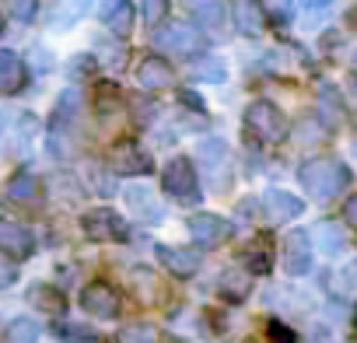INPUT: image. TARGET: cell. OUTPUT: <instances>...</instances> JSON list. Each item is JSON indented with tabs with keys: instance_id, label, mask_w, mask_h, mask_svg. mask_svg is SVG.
I'll return each mask as SVG.
<instances>
[{
	"instance_id": "1",
	"label": "cell",
	"mask_w": 357,
	"mask_h": 343,
	"mask_svg": "<svg viewBox=\"0 0 357 343\" xmlns=\"http://www.w3.org/2000/svg\"><path fill=\"white\" fill-rule=\"evenodd\" d=\"M298 179H301V190L312 200H333V197H340L350 186V172L336 158H312V161L301 165Z\"/></svg>"
},
{
	"instance_id": "2",
	"label": "cell",
	"mask_w": 357,
	"mask_h": 343,
	"mask_svg": "<svg viewBox=\"0 0 357 343\" xmlns=\"http://www.w3.org/2000/svg\"><path fill=\"white\" fill-rule=\"evenodd\" d=\"M161 190H165L172 200H178V204H200V200H204L197 168H193L190 158H172V161L161 168Z\"/></svg>"
},
{
	"instance_id": "3",
	"label": "cell",
	"mask_w": 357,
	"mask_h": 343,
	"mask_svg": "<svg viewBox=\"0 0 357 343\" xmlns=\"http://www.w3.org/2000/svg\"><path fill=\"white\" fill-rule=\"evenodd\" d=\"M245 130H249L259 144H280V140H287L291 123H287V116H284L273 102L259 98V102H252V105L245 109Z\"/></svg>"
},
{
	"instance_id": "4",
	"label": "cell",
	"mask_w": 357,
	"mask_h": 343,
	"mask_svg": "<svg viewBox=\"0 0 357 343\" xmlns=\"http://www.w3.org/2000/svg\"><path fill=\"white\" fill-rule=\"evenodd\" d=\"M154 43L165 49V53H172V56H200L204 49H207V39L197 32V29H190V25H183V22H172V25H165L161 32H154Z\"/></svg>"
},
{
	"instance_id": "5",
	"label": "cell",
	"mask_w": 357,
	"mask_h": 343,
	"mask_svg": "<svg viewBox=\"0 0 357 343\" xmlns=\"http://www.w3.org/2000/svg\"><path fill=\"white\" fill-rule=\"evenodd\" d=\"M81 228L91 242H126L130 238V224L112 211V207H95L81 218Z\"/></svg>"
},
{
	"instance_id": "6",
	"label": "cell",
	"mask_w": 357,
	"mask_h": 343,
	"mask_svg": "<svg viewBox=\"0 0 357 343\" xmlns=\"http://www.w3.org/2000/svg\"><path fill=\"white\" fill-rule=\"evenodd\" d=\"M109 165H112V172H119V176H147V172H154L151 154L133 140H119L109 151Z\"/></svg>"
},
{
	"instance_id": "7",
	"label": "cell",
	"mask_w": 357,
	"mask_h": 343,
	"mask_svg": "<svg viewBox=\"0 0 357 343\" xmlns=\"http://www.w3.org/2000/svg\"><path fill=\"white\" fill-rule=\"evenodd\" d=\"M0 252L11 256V259H29L36 252V238L22 221L11 218H0Z\"/></svg>"
},
{
	"instance_id": "8",
	"label": "cell",
	"mask_w": 357,
	"mask_h": 343,
	"mask_svg": "<svg viewBox=\"0 0 357 343\" xmlns=\"http://www.w3.org/2000/svg\"><path fill=\"white\" fill-rule=\"evenodd\" d=\"M81 308L98 315V319H116L119 315V294L105 280H95V284H88L81 291Z\"/></svg>"
},
{
	"instance_id": "9",
	"label": "cell",
	"mask_w": 357,
	"mask_h": 343,
	"mask_svg": "<svg viewBox=\"0 0 357 343\" xmlns=\"http://www.w3.org/2000/svg\"><path fill=\"white\" fill-rule=\"evenodd\" d=\"M186 228H190V235H193L204 249H214V245L228 242V235H231V224H228L225 218H218V214H193V218L186 221Z\"/></svg>"
},
{
	"instance_id": "10",
	"label": "cell",
	"mask_w": 357,
	"mask_h": 343,
	"mask_svg": "<svg viewBox=\"0 0 357 343\" xmlns=\"http://www.w3.org/2000/svg\"><path fill=\"white\" fill-rule=\"evenodd\" d=\"M284 270L291 277H301L312 270V235L308 231H291L284 238Z\"/></svg>"
},
{
	"instance_id": "11",
	"label": "cell",
	"mask_w": 357,
	"mask_h": 343,
	"mask_svg": "<svg viewBox=\"0 0 357 343\" xmlns=\"http://www.w3.org/2000/svg\"><path fill=\"white\" fill-rule=\"evenodd\" d=\"M4 197L15 200V204H22V207H39L43 183L32 176V172H15V176L8 179V186H4Z\"/></svg>"
},
{
	"instance_id": "12",
	"label": "cell",
	"mask_w": 357,
	"mask_h": 343,
	"mask_svg": "<svg viewBox=\"0 0 357 343\" xmlns=\"http://www.w3.org/2000/svg\"><path fill=\"white\" fill-rule=\"evenodd\" d=\"M242 259H245V270H249V273L266 277V273L273 270V238H270L266 231H263V235H256V238L245 245Z\"/></svg>"
},
{
	"instance_id": "13",
	"label": "cell",
	"mask_w": 357,
	"mask_h": 343,
	"mask_svg": "<svg viewBox=\"0 0 357 343\" xmlns=\"http://www.w3.org/2000/svg\"><path fill=\"white\" fill-rule=\"evenodd\" d=\"M102 22H105V29H109L116 39L133 36V4H130V0H105Z\"/></svg>"
},
{
	"instance_id": "14",
	"label": "cell",
	"mask_w": 357,
	"mask_h": 343,
	"mask_svg": "<svg viewBox=\"0 0 357 343\" xmlns=\"http://www.w3.org/2000/svg\"><path fill=\"white\" fill-rule=\"evenodd\" d=\"M137 81H140V88H147V91H161V88H168V84L175 81V74H172L168 60H161V56H144L140 67H137Z\"/></svg>"
},
{
	"instance_id": "15",
	"label": "cell",
	"mask_w": 357,
	"mask_h": 343,
	"mask_svg": "<svg viewBox=\"0 0 357 343\" xmlns=\"http://www.w3.org/2000/svg\"><path fill=\"white\" fill-rule=\"evenodd\" d=\"M158 259L175 273V277H190L200 266V252L197 249H183V245H158Z\"/></svg>"
},
{
	"instance_id": "16",
	"label": "cell",
	"mask_w": 357,
	"mask_h": 343,
	"mask_svg": "<svg viewBox=\"0 0 357 343\" xmlns=\"http://www.w3.org/2000/svg\"><path fill=\"white\" fill-rule=\"evenodd\" d=\"M263 207H266V218L270 221H294L301 214V197H294L287 190H270L263 197Z\"/></svg>"
},
{
	"instance_id": "17",
	"label": "cell",
	"mask_w": 357,
	"mask_h": 343,
	"mask_svg": "<svg viewBox=\"0 0 357 343\" xmlns=\"http://www.w3.org/2000/svg\"><path fill=\"white\" fill-rule=\"evenodd\" d=\"M231 15H235V25H238L245 36H259L263 25H266V18H263V11H259L256 0H231Z\"/></svg>"
},
{
	"instance_id": "18",
	"label": "cell",
	"mask_w": 357,
	"mask_h": 343,
	"mask_svg": "<svg viewBox=\"0 0 357 343\" xmlns=\"http://www.w3.org/2000/svg\"><path fill=\"white\" fill-rule=\"evenodd\" d=\"M25 84V67L11 49H0V95H11Z\"/></svg>"
},
{
	"instance_id": "19",
	"label": "cell",
	"mask_w": 357,
	"mask_h": 343,
	"mask_svg": "<svg viewBox=\"0 0 357 343\" xmlns=\"http://www.w3.org/2000/svg\"><path fill=\"white\" fill-rule=\"evenodd\" d=\"M183 8L207 29H221L225 25V0H183Z\"/></svg>"
},
{
	"instance_id": "20",
	"label": "cell",
	"mask_w": 357,
	"mask_h": 343,
	"mask_svg": "<svg viewBox=\"0 0 357 343\" xmlns=\"http://www.w3.org/2000/svg\"><path fill=\"white\" fill-rule=\"evenodd\" d=\"M88 8H91V0H56L53 11H50V25L53 29H70Z\"/></svg>"
},
{
	"instance_id": "21",
	"label": "cell",
	"mask_w": 357,
	"mask_h": 343,
	"mask_svg": "<svg viewBox=\"0 0 357 343\" xmlns=\"http://www.w3.org/2000/svg\"><path fill=\"white\" fill-rule=\"evenodd\" d=\"M126 204H130L133 218H140V221H158L161 218V207L151 200V190H144V186L126 190Z\"/></svg>"
},
{
	"instance_id": "22",
	"label": "cell",
	"mask_w": 357,
	"mask_h": 343,
	"mask_svg": "<svg viewBox=\"0 0 357 343\" xmlns=\"http://www.w3.org/2000/svg\"><path fill=\"white\" fill-rule=\"evenodd\" d=\"M130 287H133V294H137V301H144V305H151V301H158V291H161V280L147 270V266H137L133 270V277H130Z\"/></svg>"
},
{
	"instance_id": "23",
	"label": "cell",
	"mask_w": 357,
	"mask_h": 343,
	"mask_svg": "<svg viewBox=\"0 0 357 343\" xmlns=\"http://www.w3.org/2000/svg\"><path fill=\"white\" fill-rule=\"evenodd\" d=\"M315 238H319L322 252H329V256H340V252L347 249V231H343L340 224H333V221H322V224L315 228Z\"/></svg>"
},
{
	"instance_id": "24",
	"label": "cell",
	"mask_w": 357,
	"mask_h": 343,
	"mask_svg": "<svg viewBox=\"0 0 357 343\" xmlns=\"http://www.w3.org/2000/svg\"><path fill=\"white\" fill-rule=\"evenodd\" d=\"M218 294L228 298V301H242V298L249 294V280H245V273H238V270H225L221 280H218Z\"/></svg>"
},
{
	"instance_id": "25",
	"label": "cell",
	"mask_w": 357,
	"mask_h": 343,
	"mask_svg": "<svg viewBox=\"0 0 357 343\" xmlns=\"http://www.w3.org/2000/svg\"><path fill=\"white\" fill-rule=\"evenodd\" d=\"M29 301H32L36 308L50 312V315H60V312H63V294H60V291H53L50 284L32 287V291H29Z\"/></svg>"
},
{
	"instance_id": "26",
	"label": "cell",
	"mask_w": 357,
	"mask_h": 343,
	"mask_svg": "<svg viewBox=\"0 0 357 343\" xmlns=\"http://www.w3.org/2000/svg\"><path fill=\"white\" fill-rule=\"evenodd\" d=\"M116 343H161V333L151 322H133L116 336Z\"/></svg>"
},
{
	"instance_id": "27",
	"label": "cell",
	"mask_w": 357,
	"mask_h": 343,
	"mask_svg": "<svg viewBox=\"0 0 357 343\" xmlns=\"http://www.w3.org/2000/svg\"><path fill=\"white\" fill-rule=\"evenodd\" d=\"M4 343H39V326L36 319H15L4 333Z\"/></svg>"
},
{
	"instance_id": "28",
	"label": "cell",
	"mask_w": 357,
	"mask_h": 343,
	"mask_svg": "<svg viewBox=\"0 0 357 343\" xmlns=\"http://www.w3.org/2000/svg\"><path fill=\"white\" fill-rule=\"evenodd\" d=\"M319 109H322V119H326L329 126H336V123L343 119V102H340L336 88H322V91H319Z\"/></svg>"
},
{
	"instance_id": "29",
	"label": "cell",
	"mask_w": 357,
	"mask_h": 343,
	"mask_svg": "<svg viewBox=\"0 0 357 343\" xmlns=\"http://www.w3.org/2000/svg\"><path fill=\"white\" fill-rule=\"evenodd\" d=\"M56 336H60L63 343H102L95 329L77 326V322H63V326H56Z\"/></svg>"
},
{
	"instance_id": "30",
	"label": "cell",
	"mask_w": 357,
	"mask_h": 343,
	"mask_svg": "<svg viewBox=\"0 0 357 343\" xmlns=\"http://www.w3.org/2000/svg\"><path fill=\"white\" fill-rule=\"evenodd\" d=\"M95 109H98L102 116H112V112L119 109V88H116V84H98V91H95Z\"/></svg>"
},
{
	"instance_id": "31",
	"label": "cell",
	"mask_w": 357,
	"mask_h": 343,
	"mask_svg": "<svg viewBox=\"0 0 357 343\" xmlns=\"http://www.w3.org/2000/svg\"><path fill=\"white\" fill-rule=\"evenodd\" d=\"M4 8L15 22H36V11H39V0H4Z\"/></svg>"
},
{
	"instance_id": "32",
	"label": "cell",
	"mask_w": 357,
	"mask_h": 343,
	"mask_svg": "<svg viewBox=\"0 0 357 343\" xmlns=\"http://www.w3.org/2000/svg\"><path fill=\"white\" fill-rule=\"evenodd\" d=\"M140 11H144V22L147 25H158L168 11V0H140Z\"/></svg>"
},
{
	"instance_id": "33",
	"label": "cell",
	"mask_w": 357,
	"mask_h": 343,
	"mask_svg": "<svg viewBox=\"0 0 357 343\" xmlns=\"http://www.w3.org/2000/svg\"><path fill=\"white\" fill-rule=\"evenodd\" d=\"M15 280H18V263H15L11 256L0 252V291H8Z\"/></svg>"
},
{
	"instance_id": "34",
	"label": "cell",
	"mask_w": 357,
	"mask_h": 343,
	"mask_svg": "<svg viewBox=\"0 0 357 343\" xmlns=\"http://www.w3.org/2000/svg\"><path fill=\"white\" fill-rule=\"evenodd\" d=\"M266 336H270V343H298V333H294V329H287V326H284V322H277V319L266 326Z\"/></svg>"
},
{
	"instance_id": "35",
	"label": "cell",
	"mask_w": 357,
	"mask_h": 343,
	"mask_svg": "<svg viewBox=\"0 0 357 343\" xmlns=\"http://www.w3.org/2000/svg\"><path fill=\"white\" fill-rule=\"evenodd\" d=\"M270 11H273V18H277L280 25H287L294 8H291V0H270Z\"/></svg>"
},
{
	"instance_id": "36",
	"label": "cell",
	"mask_w": 357,
	"mask_h": 343,
	"mask_svg": "<svg viewBox=\"0 0 357 343\" xmlns=\"http://www.w3.org/2000/svg\"><path fill=\"white\" fill-rule=\"evenodd\" d=\"M133 109H137V123L147 126L151 116H154V102H147V98H133Z\"/></svg>"
},
{
	"instance_id": "37",
	"label": "cell",
	"mask_w": 357,
	"mask_h": 343,
	"mask_svg": "<svg viewBox=\"0 0 357 343\" xmlns=\"http://www.w3.org/2000/svg\"><path fill=\"white\" fill-rule=\"evenodd\" d=\"M343 221H347L350 228H357V193H354V197L343 204Z\"/></svg>"
},
{
	"instance_id": "38",
	"label": "cell",
	"mask_w": 357,
	"mask_h": 343,
	"mask_svg": "<svg viewBox=\"0 0 357 343\" xmlns=\"http://www.w3.org/2000/svg\"><path fill=\"white\" fill-rule=\"evenodd\" d=\"M178 102H183V105H193V109H200V112H204V102H200L193 91H178Z\"/></svg>"
},
{
	"instance_id": "39",
	"label": "cell",
	"mask_w": 357,
	"mask_h": 343,
	"mask_svg": "<svg viewBox=\"0 0 357 343\" xmlns=\"http://www.w3.org/2000/svg\"><path fill=\"white\" fill-rule=\"evenodd\" d=\"M88 70H91V56H81L70 63V74H88Z\"/></svg>"
},
{
	"instance_id": "40",
	"label": "cell",
	"mask_w": 357,
	"mask_h": 343,
	"mask_svg": "<svg viewBox=\"0 0 357 343\" xmlns=\"http://www.w3.org/2000/svg\"><path fill=\"white\" fill-rule=\"evenodd\" d=\"M326 4H329V0H301V8H305V11H322Z\"/></svg>"
},
{
	"instance_id": "41",
	"label": "cell",
	"mask_w": 357,
	"mask_h": 343,
	"mask_svg": "<svg viewBox=\"0 0 357 343\" xmlns=\"http://www.w3.org/2000/svg\"><path fill=\"white\" fill-rule=\"evenodd\" d=\"M350 25H354V29H357V8H354V11H350Z\"/></svg>"
},
{
	"instance_id": "42",
	"label": "cell",
	"mask_w": 357,
	"mask_h": 343,
	"mask_svg": "<svg viewBox=\"0 0 357 343\" xmlns=\"http://www.w3.org/2000/svg\"><path fill=\"white\" fill-rule=\"evenodd\" d=\"M4 123H8V116H0V133H4Z\"/></svg>"
},
{
	"instance_id": "43",
	"label": "cell",
	"mask_w": 357,
	"mask_h": 343,
	"mask_svg": "<svg viewBox=\"0 0 357 343\" xmlns=\"http://www.w3.org/2000/svg\"><path fill=\"white\" fill-rule=\"evenodd\" d=\"M354 322H357V305H354Z\"/></svg>"
},
{
	"instance_id": "44",
	"label": "cell",
	"mask_w": 357,
	"mask_h": 343,
	"mask_svg": "<svg viewBox=\"0 0 357 343\" xmlns=\"http://www.w3.org/2000/svg\"><path fill=\"white\" fill-rule=\"evenodd\" d=\"M0 32H4V18H0Z\"/></svg>"
}]
</instances>
